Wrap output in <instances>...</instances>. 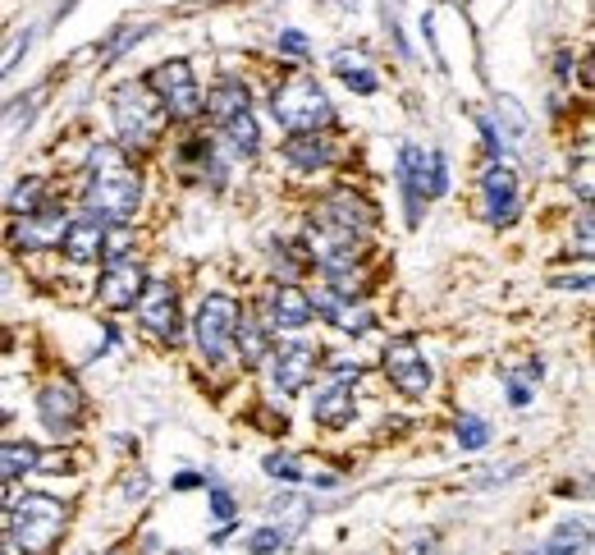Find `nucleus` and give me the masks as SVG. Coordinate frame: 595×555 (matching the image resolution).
I'll use <instances>...</instances> for the list:
<instances>
[{"label": "nucleus", "instance_id": "obj_20", "mask_svg": "<svg viewBox=\"0 0 595 555\" xmlns=\"http://www.w3.org/2000/svg\"><path fill=\"white\" fill-rule=\"evenodd\" d=\"M243 111H252V92H248V83L225 79V83H216L211 92H206V115H211L216 124L234 120V115H243Z\"/></svg>", "mask_w": 595, "mask_h": 555}, {"label": "nucleus", "instance_id": "obj_13", "mask_svg": "<svg viewBox=\"0 0 595 555\" xmlns=\"http://www.w3.org/2000/svg\"><path fill=\"white\" fill-rule=\"evenodd\" d=\"M312 294H302L298 285H279L262 298V326L266 331H298L312 321Z\"/></svg>", "mask_w": 595, "mask_h": 555}, {"label": "nucleus", "instance_id": "obj_25", "mask_svg": "<svg viewBox=\"0 0 595 555\" xmlns=\"http://www.w3.org/2000/svg\"><path fill=\"white\" fill-rule=\"evenodd\" d=\"M540 555H591V528L582 519H568L554 528V537L546 542Z\"/></svg>", "mask_w": 595, "mask_h": 555}, {"label": "nucleus", "instance_id": "obj_21", "mask_svg": "<svg viewBox=\"0 0 595 555\" xmlns=\"http://www.w3.org/2000/svg\"><path fill=\"white\" fill-rule=\"evenodd\" d=\"M312 418L321 427H348L353 422V386H321L317 404H312Z\"/></svg>", "mask_w": 595, "mask_h": 555}, {"label": "nucleus", "instance_id": "obj_17", "mask_svg": "<svg viewBox=\"0 0 595 555\" xmlns=\"http://www.w3.org/2000/svg\"><path fill=\"white\" fill-rule=\"evenodd\" d=\"M312 308L334 326V331H344V336H367L371 326H376V313L367 308L362 298H344V294H321V298H312Z\"/></svg>", "mask_w": 595, "mask_h": 555}, {"label": "nucleus", "instance_id": "obj_1", "mask_svg": "<svg viewBox=\"0 0 595 555\" xmlns=\"http://www.w3.org/2000/svg\"><path fill=\"white\" fill-rule=\"evenodd\" d=\"M371 225H376V207L357 189L340 184L334 193H325L312 216V248L321 258V271L330 275V271L353 267V252L367 243Z\"/></svg>", "mask_w": 595, "mask_h": 555}, {"label": "nucleus", "instance_id": "obj_23", "mask_svg": "<svg viewBox=\"0 0 595 555\" xmlns=\"http://www.w3.org/2000/svg\"><path fill=\"white\" fill-rule=\"evenodd\" d=\"M234 344H239V353H243V367L266 363V353H271V336H266V326L256 321V317H239V326H234Z\"/></svg>", "mask_w": 595, "mask_h": 555}, {"label": "nucleus", "instance_id": "obj_4", "mask_svg": "<svg viewBox=\"0 0 595 555\" xmlns=\"http://www.w3.org/2000/svg\"><path fill=\"white\" fill-rule=\"evenodd\" d=\"M111 115H115L119 151H147L165 129V111L147 92V83H119L111 92Z\"/></svg>", "mask_w": 595, "mask_h": 555}, {"label": "nucleus", "instance_id": "obj_36", "mask_svg": "<svg viewBox=\"0 0 595 555\" xmlns=\"http://www.w3.org/2000/svg\"><path fill=\"white\" fill-rule=\"evenodd\" d=\"M275 46L284 50V56H294V60H302V56H312V46H307V37H302L298 29H284Z\"/></svg>", "mask_w": 595, "mask_h": 555}, {"label": "nucleus", "instance_id": "obj_8", "mask_svg": "<svg viewBox=\"0 0 595 555\" xmlns=\"http://www.w3.org/2000/svg\"><path fill=\"white\" fill-rule=\"evenodd\" d=\"M380 363H385V376H390V382H394L408 399H422V395L431 390V382H435L426 353H422V344L412 340V336H394L390 344H385Z\"/></svg>", "mask_w": 595, "mask_h": 555}, {"label": "nucleus", "instance_id": "obj_27", "mask_svg": "<svg viewBox=\"0 0 595 555\" xmlns=\"http://www.w3.org/2000/svg\"><path fill=\"white\" fill-rule=\"evenodd\" d=\"M5 207L19 216H33V212H42L46 207V184L42 180H33V174H28V180H19L14 189H10V197H5Z\"/></svg>", "mask_w": 595, "mask_h": 555}, {"label": "nucleus", "instance_id": "obj_43", "mask_svg": "<svg viewBox=\"0 0 595 555\" xmlns=\"http://www.w3.org/2000/svg\"><path fill=\"white\" fill-rule=\"evenodd\" d=\"M0 555H14V546H10V542H0Z\"/></svg>", "mask_w": 595, "mask_h": 555}, {"label": "nucleus", "instance_id": "obj_41", "mask_svg": "<svg viewBox=\"0 0 595 555\" xmlns=\"http://www.w3.org/2000/svg\"><path fill=\"white\" fill-rule=\"evenodd\" d=\"M554 285H563V290H591V275H559Z\"/></svg>", "mask_w": 595, "mask_h": 555}, {"label": "nucleus", "instance_id": "obj_42", "mask_svg": "<svg viewBox=\"0 0 595 555\" xmlns=\"http://www.w3.org/2000/svg\"><path fill=\"white\" fill-rule=\"evenodd\" d=\"M5 505H10V487H5V483H0V510H5Z\"/></svg>", "mask_w": 595, "mask_h": 555}, {"label": "nucleus", "instance_id": "obj_10", "mask_svg": "<svg viewBox=\"0 0 595 555\" xmlns=\"http://www.w3.org/2000/svg\"><path fill=\"white\" fill-rule=\"evenodd\" d=\"M37 414L50 437H73L83 422V395L73 382H50L37 390Z\"/></svg>", "mask_w": 595, "mask_h": 555}, {"label": "nucleus", "instance_id": "obj_18", "mask_svg": "<svg viewBox=\"0 0 595 555\" xmlns=\"http://www.w3.org/2000/svg\"><path fill=\"white\" fill-rule=\"evenodd\" d=\"M101 239H106V225H101L96 216H79V220L65 225L60 248L73 267H92V262H101Z\"/></svg>", "mask_w": 595, "mask_h": 555}, {"label": "nucleus", "instance_id": "obj_38", "mask_svg": "<svg viewBox=\"0 0 595 555\" xmlns=\"http://www.w3.org/2000/svg\"><path fill=\"white\" fill-rule=\"evenodd\" d=\"M147 483H151L147 473H134V477L124 483V500H142V496H147Z\"/></svg>", "mask_w": 595, "mask_h": 555}, {"label": "nucleus", "instance_id": "obj_26", "mask_svg": "<svg viewBox=\"0 0 595 555\" xmlns=\"http://www.w3.org/2000/svg\"><path fill=\"white\" fill-rule=\"evenodd\" d=\"M334 69H340V79H344L353 92H362V97H376V92H380V79H376V73L362 65L357 56H348V50H334Z\"/></svg>", "mask_w": 595, "mask_h": 555}, {"label": "nucleus", "instance_id": "obj_24", "mask_svg": "<svg viewBox=\"0 0 595 555\" xmlns=\"http://www.w3.org/2000/svg\"><path fill=\"white\" fill-rule=\"evenodd\" d=\"M220 134H225V143H229V151H234V157H256V147H262V129H256L252 111H243V115H234V120H225Z\"/></svg>", "mask_w": 595, "mask_h": 555}, {"label": "nucleus", "instance_id": "obj_30", "mask_svg": "<svg viewBox=\"0 0 595 555\" xmlns=\"http://www.w3.org/2000/svg\"><path fill=\"white\" fill-rule=\"evenodd\" d=\"M128 248H134V230H128V225H119L115 235H106V239H101V262H106V267H115V262H128Z\"/></svg>", "mask_w": 595, "mask_h": 555}, {"label": "nucleus", "instance_id": "obj_39", "mask_svg": "<svg viewBox=\"0 0 595 555\" xmlns=\"http://www.w3.org/2000/svg\"><path fill=\"white\" fill-rule=\"evenodd\" d=\"M170 487H174V491H197V487H206V477H202V473H174Z\"/></svg>", "mask_w": 595, "mask_h": 555}, {"label": "nucleus", "instance_id": "obj_7", "mask_svg": "<svg viewBox=\"0 0 595 555\" xmlns=\"http://www.w3.org/2000/svg\"><path fill=\"white\" fill-rule=\"evenodd\" d=\"M147 92L157 97V106L170 120H197L202 115V88L193 79L188 60H161L157 69L147 73Z\"/></svg>", "mask_w": 595, "mask_h": 555}, {"label": "nucleus", "instance_id": "obj_40", "mask_svg": "<svg viewBox=\"0 0 595 555\" xmlns=\"http://www.w3.org/2000/svg\"><path fill=\"white\" fill-rule=\"evenodd\" d=\"M508 399L517 404V409H527V399H531V390H527L523 382H513V376H508Z\"/></svg>", "mask_w": 595, "mask_h": 555}, {"label": "nucleus", "instance_id": "obj_2", "mask_svg": "<svg viewBox=\"0 0 595 555\" xmlns=\"http://www.w3.org/2000/svg\"><path fill=\"white\" fill-rule=\"evenodd\" d=\"M83 207L101 225H124L142 207V174L134 170V161H128L119 147H92Z\"/></svg>", "mask_w": 595, "mask_h": 555}, {"label": "nucleus", "instance_id": "obj_6", "mask_svg": "<svg viewBox=\"0 0 595 555\" xmlns=\"http://www.w3.org/2000/svg\"><path fill=\"white\" fill-rule=\"evenodd\" d=\"M243 308L239 298L229 294H206L197 303V317H193V340H197V353L206 363H225L229 349H234V326H239Z\"/></svg>", "mask_w": 595, "mask_h": 555}, {"label": "nucleus", "instance_id": "obj_33", "mask_svg": "<svg viewBox=\"0 0 595 555\" xmlns=\"http://www.w3.org/2000/svg\"><path fill=\"white\" fill-rule=\"evenodd\" d=\"M449 193V157L445 151H431V197Z\"/></svg>", "mask_w": 595, "mask_h": 555}, {"label": "nucleus", "instance_id": "obj_3", "mask_svg": "<svg viewBox=\"0 0 595 555\" xmlns=\"http://www.w3.org/2000/svg\"><path fill=\"white\" fill-rule=\"evenodd\" d=\"M65 523H69V510L56 500V496H23L14 510H10V546L14 555H50L56 542L65 537Z\"/></svg>", "mask_w": 595, "mask_h": 555}, {"label": "nucleus", "instance_id": "obj_22", "mask_svg": "<svg viewBox=\"0 0 595 555\" xmlns=\"http://www.w3.org/2000/svg\"><path fill=\"white\" fill-rule=\"evenodd\" d=\"M42 464V450L33 441H0V483H14V477L33 473Z\"/></svg>", "mask_w": 595, "mask_h": 555}, {"label": "nucleus", "instance_id": "obj_31", "mask_svg": "<svg viewBox=\"0 0 595 555\" xmlns=\"http://www.w3.org/2000/svg\"><path fill=\"white\" fill-rule=\"evenodd\" d=\"M284 542H289V537H284L275 523H271V528H256V533L248 537V555H279Z\"/></svg>", "mask_w": 595, "mask_h": 555}, {"label": "nucleus", "instance_id": "obj_11", "mask_svg": "<svg viewBox=\"0 0 595 555\" xmlns=\"http://www.w3.org/2000/svg\"><path fill=\"white\" fill-rule=\"evenodd\" d=\"M517 207H523V197H517V174L504 161H495L481 174V216L490 225H513Z\"/></svg>", "mask_w": 595, "mask_h": 555}, {"label": "nucleus", "instance_id": "obj_29", "mask_svg": "<svg viewBox=\"0 0 595 555\" xmlns=\"http://www.w3.org/2000/svg\"><path fill=\"white\" fill-rule=\"evenodd\" d=\"M454 432H458V445H462V450H485V445H490V422L477 418V414H462Z\"/></svg>", "mask_w": 595, "mask_h": 555}, {"label": "nucleus", "instance_id": "obj_35", "mask_svg": "<svg viewBox=\"0 0 595 555\" xmlns=\"http://www.w3.org/2000/svg\"><path fill=\"white\" fill-rule=\"evenodd\" d=\"M357 376H362L357 359H330V382L334 386H357Z\"/></svg>", "mask_w": 595, "mask_h": 555}, {"label": "nucleus", "instance_id": "obj_5", "mask_svg": "<svg viewBox=\"0 0 595 555\" xmlns=\"http://www.w3.org/2000/svg\"><path fill=\"white\" fill-rule=\"evenodd\" d=\"M271 115L284 134H321L330 129L334 106L317 79H289L271 92Z\"/></svg>", "mask_w": 595, "mask_h": 555}, {"label": "nucleus", "instance_id": "obj_9", "mask_svg": "<svg viewBox=\"0 0 595 555\" xmlns=\"http://www.w3.org/2000/svg\"><path fill=\"white\" fill-rule=\"evenodd\" d=\"M138 321L147 336H157L161 344L179 340V294L170 281H147L138 294Z\"/></svg>", "mask_w": 595, "mask_h": 555}, {"label": "nucleus", "instance_id": "obj_28", "mask_svg": "<svg viewBox=\"0 0 595 555\" xmlns=\"http://www.w3.org/2000/svg\"><path fill=\"white\" fill-rule=\"evenodd\" d=\"M262 468H266V477H275V483H284V487H298V483H307V473H302V464L294 460V454H279V450H271L266 460H262Z\"/></svg>", "mask_w": 595, "mask_h": 555}, {"label": "nucleus", "instance_id": "obj_12", "mask_svg": "<svg viewBox=\"0 0 595 555\" xmlns=\"http://www.w3.org/2000/svg\"><path fill=\"white\" fill-rule=\"evenodd\" d=\"M317 367H321V353L312 344H284L271 353V386L279 395H298L317 376Z\"/></svg>", "mask_w": 595, "mask_h": 555}, {"label": "nucleus", "instance_id": "obj_37", "mask_svg": "<svg viewBox=\"0 0 595 555\" xmlns=\"http://www.w3.org/2000/svg\"><path fill=\"white\" fill-rule=\"evenodd\" d=\"M28 42H33V33H23V37H14V46L5 50V56H0V83H5V73L23 60V50H28Z\"/></svg>", "mask_w": 595, "mask_h": 555}, {"label": "nucleus", "instance_id": "obj_19", "mask_svg": "<svg viewBox=\"0 0 595 555\" xmlns=\"http://www.w3.org/2000/svg\"><path fill=\"white\" fill-rule=\"evenodd\" d=\"M284 161H289L294 170H302V174L325 170L334 161V143L325 134H294L289 143H284Z\"/></svg>", "mask_w": 595, "mask_h": 555}, {"label": "nucleus", "instance_id": "obj_32", "mask_svg": "<svg viewBox=\"0 0 595 555\" xmlns=\"http://www.w3.org/2000/svg\"><path fill=\"white\" fill-rule=\"evenodd\" d=\"M477 124H481V138H485V151H490V161H500L504 151H508V138H504V129L490 115H477Z\"/></svg>", "mask_w": 595, "mask_h": 555}, {"label": "nucleus", "instance_id": "obj_15", "mask_svg": "<svg viewBox=\"0 0 595 555\" xmlns=\"http://www.w3.org/2000/svg\"><path fill=\"white\" fill-rule=\"evenodd\" d=\"M142 285H147L142 262L128 258V262H115V267L101 271V281H96V298H101V308L124 313V308H134V303H138Z\"/></svg>", "mask_w": 595, "mask_h": 555}, {"label": "nucleus", "instance_id": "obj_34", "mask_svg": "<svg viewBox=\"0 0 595 555\" xmlns=\"http://www.w3.org/2000/svg\"><path fill=\"white\" fill-rule=\"evenodd\" d=\"M234 491L229 487H211V519H220V523H234Z\"/></svg>", "mask_w": 595, "mask_h": 555}, {"label": "nucleus", "instance_id": "obj_16", "mask_svg": "<svg viewBox=\"0 0 595 555\" xmlns=\"http://www.w3.org/2000/svg\"><path fill=\"white\" fill-rule=\"evenodd\" d=\"M399 184L408 197V220H417L422 202H431V151H422L417 143L399 147Z\"/></svg>", "mask_w": 595, "mask_h": 555}, {"label": "nucleus", "instance_id": "obj_14", "mask_svg": "<svg viewBox=\"0 0 595 555\" xmlns=\"http://www.w3.org/2000/svg\"><path fill=\"white\" fill-rule=\"evenodd\" d=\"M65 225H69V216H65L60 207H42V212H33V216H23V220H14V225H10V243H14L19 252L60 248Z\"/></svg>", "mask_w": 595, "mask_h": 555}]
</instances>
